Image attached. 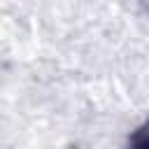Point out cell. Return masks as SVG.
Instances as JSON below:
<instances>
[{
	"instance_id": "6da1fadb",
	"label": "cell",
	"mask_w": 149,
	"mask_h": 149,
	"mask_svg": "<svg viewBox=\"0 0 149 149\" xmlns=\"http://www.w3.org/2000/svg\"><path fill=\"white\" fill-rule=\"evenodd\" d=\"M128 144H130V149H149V121L142 123L137 130H133Z\"/></svg>"
}]
</instances>
